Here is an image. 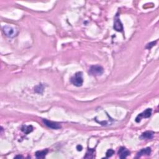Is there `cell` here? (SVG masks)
Listing matches in <instances>:
<instances>
[{"mask_svg": "<svg viewBox=\"0 0 159 159\" xmlns=\"http://www.w3.org/2000/svg\"><path fill=\"white\" fill-rule=\"evenodd\" d=\"M114 29L118 32H123V26L119 18H118V16H116L115 18V21L114 23Z\"/></svg>", "mask_w": 159, "mask_h": 159, "instance_id": "8992f818", "label": "cell"}, {"mask_svg": "<svg viewBox=\"0 0 159 159\" xmlns=\"http://www.w3.org/2000/svg\"><path fill=\"white\" fill-rule=\"evenodd\" d=\"M43 122L45 125L48 128H51L52 129H59L61 128V126L59 123H55V122H52L50 121H48L47 119H43Z\"/></svg>", "mask_w": 159, "mask_h": 159, "instance_id": "5b68a950", "label": "cell"}, {"mask_svg": "<svg viewBox=\"0 0 159 159\" xmlns=\"http://www.w3.org/2000/svg\"><path fill=\"white\" fill-rule=\"evenodd\" d=\"M22 131H23L26 134H28L29 133L33 131V128L32 126H23L21 128Z\"/></svg>", "mask_w": 159, "mask_h": 159, "instance_id": "8fae6325", "label": "cell"}, {"mask_svg": "<svg viewBox=\"0 0 159 159\" xmlns=\"http://www.w3.org/2000/svg\"><path fill=\"white\" fill-rule=\"evenodd\" d=\"M114 153V151L113 149H109L106 152V155L107 158H109V157H111L112 155Z\"/></svg>", "mask_w": 159, "mask_h": 159, "instance_id": "5bb4252c", "label": "cell"}, {"mask_svg": "<svg viewBox=\"0 0 159 159\" xmlns=\"http://www.w3.org/2000/svg\"><path fill=\"white\" fill-rule=\"evenodd\" d=\"M153 136V133L151 131H146L144 132L140 137L142 139H151Z\"/></svg>", "mask_w": 159, "mask_h": 159, "instance_id": "9c48e42d", "label": "cell"}, {"mask_svg": "<svg viewBox=\"0 0 159 159\" xmlns=\"http://www.w3.org/2000/svg\"><path fill=\"white\" fill-rule=\"evenodd\" d=\"M48 152V149L41 150V151H38L35 153V156L38 158H44L45 157V155L47 154Z\"/></svg>", "mask_w": 159, "mask_h": 159, "instance_id": "30bf717a", "label": "cell"}, {"mask_svg": "<svg viewBox=\"0 0 159 159\" xmlns=\"http://www.w3.org/2000/svg\"><path fill=\"white\" fill-rule=\"evenodd\" d=\"M94 152L95 150L94 149H89L88 152H87V154H86V156L84 157L85 158H94Z\"/></svg>", "mask_w": 159, "mask_h": 159, "instance_id": "7c38bea8", "label": "cell"}, {"mask_svg": "<svg viewBox=\"0 0 159 159\" xmlns=\"http://www.w3.org/2000/svg\"><path fill=\"white\" fill-rule=\"evenodd\" d=\"M15 158H23V157L22 156H20V155H18V156H16V157H15Z\"/></svg>", "mask_w": 159, "mask_h": 159, "instance_id": "e0dca14e", "label": "cell"}, {"mask_svg": "<svg viewBox=\"0 0 159 159\" xmlns=\"http://www.w3.org/2000/svg\"><path fill=\"white\" fill-rule=\"evenodd\" d=\"M3 32L6 34V36L9 37V38H13L15 35H16V29L14 28H11V27L6 26L3 27Z\"/></svg>", "mask_w": 159, "mask_h": 159, "instance_id": "277c9868", "label": "cell"}, {"mask_svg": "<svg viewBox=\"0 0 159 159\" xmlns=\"http://www.w3.org/2000/svg\"><path fill=\"white\" fill-rule=\"evenodd\" d=\"M157 41H153L152 42H150V43H149L147 45H146V49H151L152 47H153L154 45L156 44Z\"/></svg>", "mask_w": 159, "mask_h": 159, "instance_id": "9a60e30c", "label": "cell"}, {"mask_svg": "<svg viewBox=\"0 0 159 159\" xmlns=\"http://www.w3.org/2000/svg\"><path fill=\"white\" fill-rule=\"evenodd\" d=\"M70 82L73 84L76 87H81L83 83V75L82 72H78L75 73V75L71 78Z\"/></svg>", "mask_w": 159, "mask_h": 159, "instance_id": "6da1fadb", "label": "cell"}, {"mask_svg": "<svg viewBox=\"0 0 159 159\" xmlns=\"http://www.w3.org/2000/svg\"><path fill=\"white\" fill-rule=\"evenodd\" d=\"M152 115V109H150V108H148L145 111H144L143 113H140V114H139L137 118H136V123H140L141 119L142 118H149Z\"/></svg>", "mask_w": 159, "mask_h": 159, "instance_id": "3957f363", "label": "cell"}, {"mask_svg": "<svg viewBox=\"0 0 159 159\" xmlns=\"http://www.w3.org/2000/svg\"><path fill=\"white\" fill-rule=\"evenodd\" d=\"M118 154H119V156L121 158H125L130 155V152L125 147H122L119 149Z\"/></svg>", "mask_w": 159, "mask_h": 159, "instance_id": "52a82bcc", "label": "cell"}, {"mask_svg": "<svg viewBox=\"0 0 159 159\" xmlns=\"http://www.w3.org/2000/svg\"><path fill=\"white\" fill-rule=\"evenodd\" d=\"M104 72V69L100 65H93L89 68V73L93 76H100Z\"/></svg>", "mask_w": 159, "mask_h": 159, "instance_id": "7a4b0ae2", "label": "cell"}, {"mask_svg": "<svg viewBox=\"0 0 159 159\" xmlns=\"http://www.w3.org/2000/svg\"><path fill=\"white\" fill-rule=\"evenodd\" d=\"M35 91L37 93H41L42 91H43V86L42 84H39L38 86H37L35 88Z\"/></svg>", "mask_w": 159, "mask_h": 159, "instance_id": "4fadbf2b", "label": "cell"}, {"mask_svg": "<svg viewBox=\"0 0 159 159\" xmlns=\"http://www.w3.org/2000/svg\"><path fill=\"white\" fill-rule=\"evenodd\" d=\"M77 149L78 151H82V149H83L82 146V145H78V146L77 147Z\"/></svg>", "mask_w": 159, "mask_h": 159, "instance_id": "2e32d148", "label": "cell"}, {"mask_svg": "<svg viewBox=\"0 0 159 159\" xmlns=\"http://www.w3.org/2000/svg\"><path fill=\"white\" fill-rule=\"evenodd\" d=\"M150 153H151V149L150 147L143 149L138 152L137 154V157H140L142 155H149Z\"/></svg>", "mask_w": 159, "mask_h": 159, "instance_id": "ba28073f", "label": "cell"}]
</instances>
